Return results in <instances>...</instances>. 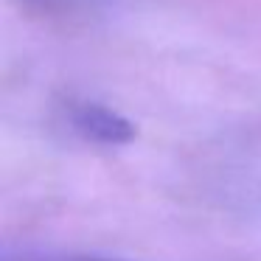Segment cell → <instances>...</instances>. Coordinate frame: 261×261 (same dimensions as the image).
I'll list each match as a JSON object with an SVG mask.
<instances>
[{
    "label": "cell",
    "instance_id": "6da1fadb",
    "mask_svg": "<svg viewBox=\"0 0 261 261\" xmlns=\"http://www.w3.org/2000/svg\"><path fill=\"white\" fill-rule=\"evenodd\" d=\"M70 124L79 135H85L87 141L96 143H110L118 146L126 143L132 138V124L126 118H121L115 110L104 107V104H93V101H82L70 107Z\"/></svg>",
    "mask_w": 261,
    "mask_h": 261
},
{
    "label": "cell",
    "instance_id": "7a4b0ae2",
    "mask_svg": "<svg viewBox=\"0 0 261 261\" xmlns=\"http://www.w3.org/2000/svg\"><path fill=\"white\" fill-rule=\"evenodd\" d=\"M73 261H113V258H73Z\"/></svg>",
    "mask_w": 261,
    "mask_h": 261
}]
</instances>
